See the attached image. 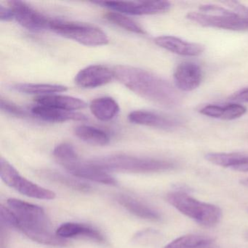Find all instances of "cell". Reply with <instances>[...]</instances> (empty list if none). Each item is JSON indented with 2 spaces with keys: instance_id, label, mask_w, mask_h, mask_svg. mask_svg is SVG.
<instances>
[{
  "instance_id": "obj_29",
  "label": "cell",
  "mask_w": 248,
  "mask_h": 248,
  "mask_svg": "<svg viewBox=\"0 0 248 248\" xmlns=\"http://www.w3.org/2000/svg\"><path fill=\"white\" fill-rule=\"evenodd\" d=\"M200 113L212 118L220 119L223 114V107L218 105L205 106L200 110Z\"/></svg>"
},
{
  "instance_id": "obj_27",
  "label": "cell",
  "mask_w": 248,
  "mask_h": 248,
  "mask_svg": "<svg viewBox=\"0 0 248 248\" xmlns=\"http://www.w3.org/2000/svg\"><path fill=\"white\" fill-rule=\"evenodd\" d=\"M247 112L246 107L238 104H229L223 107L220 120H233L242 117Z\"/></svg>"
},
{
  "instance_id": "obj_34",
  "label": "cell",
  "mask_w": 248,
  "mask_h": 248,
  "mask_svg": "<svg viewBox=\"0 0 248 248\" xmlns=\"http://www.w3.org/2000/svg\"><path fill=\"white\" fill-rule=\"evenodd\" d=\"M199 248H220L217 244L215 243L214 240L211 241V242H207V243L204 244L202 246L200 247Z\"/></svg>"
},
{
  "instance_id": "obj_22",
  "label": "cell",
  "mask_w": 248,
  "mask_h": 248,
  "mask_svg": "<svg viewBox=\"0 0 248 248\" xmlns=\"http://www.w3.org/2000/svg\"><path fill=\"white\" fill-rule=\"evenodd\" d=\"M40 176L45 179L48 180L51 182L57 183L62 185L66 186L69 188H72L77 191L82 192H89L91 190V186L89 184H86L83 181H79L76 178L67 176L60 172L55 171L44 170L40 172Z\"/></svg>"
},
{
  "instance_id": "obj_32",
  "label": "cell",
  "mask_w": 248,
  "mask_h": 248,
  "mask_svg": "<svg viewBox=\"0 0 248 248\" xmlns=\"http://www.w3.org/2000/svg\"><path fill=\"white\" fill-rule=\"evenodd\" d=\"M232 101L238 102L248 103V88L241 90L232 96Z\"/></svg>"
},
{
  "instance_id": "obj_33",
  "label": "cell",
  "mask_w": 248,
  "mask_h": 248,
  "mask_svg": "<svg viewBox=\"0 0 248 248\" xmlns=\"http://www.w3.org/2000/svg\"><path fill=\"white\" fill-rule=\"evenodd\" d=\"M6 228L5 225L1 223V248H7L8 245V233Z\"/></svg>"
},
{
  "instance_id": "obj_6",
  "label": "cell",
  "mask_w": 248,
  "mask_h": 248,
  "mask_svg": "<svg viewBox=\"0 0 248 248\" xmlns=\"http://www.w3.org/2000/svg\"><path fill=\"white\" fill-rule=\"evenodd\" d=\"M50 30L85 46H106L109 42L108 36L103 30L89 24L51 20Z\"/></svg>"
},
{
  "instance_id": "obj_28",
  "label": "cell",
  "mask_w": 248,
  "mask_h": 248,
  "mask_svg": "<svg viewBox=\"0 0 248 248\" xmlns=\"http://www.w3.org/2000/svg\"><path fill=\"white\" fill-rule=\"evenodd\" d=\"M0 107L2 111H5V113L11 115L16 116L17 117H24L27 115L26 111L21 107L3 98H1Z\"/></svg>"
},
{
  "instance_id": "obj_23",
  "label": "cell",
  "mask_w": 248,
  "mask_h": 248,
  "mask_svg": "<svg viewBox=\"0 0 248 248\" xmlns=\"http://www.w3.org/2000/svg\"><path fill=\"white\" fill-rule=\"evenodd\" d=\"M105 18L114 25L124 29L126 31L139 34H145L146 31L141 26L139 25L134 20L126 16L124 14L118 12L107 13Z\"/></svg>"
},
{
  "instance_id": "obj_14",
  "label": "cell",
  "mask_w": 248,
  "mask_h": 248,
  "mask_svg": "<svg viewBox=\"0 0 248 248\" xmlns=\"http://www.w3.org/2000/svg\"><path fill=\"white\" fill-rule=\"evenodd\" d=\"M128 120L133 124L163 130L173 128L178 124V122L174 119L148 110L132 111L129 114Z\"/></svg>"
},
{
  "instance_id": "obj_26",
  "label": "cell",
  "mask_w": 248,
  "mask_h": 248,
  "mask_svg": "<svg viewBox=\"0 0 248 248\" xmlns=\"http://www.w3.org/2000/svg\"><path fill=\"white\" fill-rule=\"evenodd\" d=\"M239 155L240 154L238 153H209L206 155L205 159L213 165L231 169Z\"/></svg>"
},
{
  "instance_id": "obj_30",
  "label": "cell",
  "mask_w": 248,
  "mask_h": 248,
  "mask_svg": "<svg viewBox=\"0 0 248 248\" xmlns=\"http://www.w3.org/2000/svg\"><path fill=\"white\" fill-rule=\"evenodd\" d=\"M231 169L239 172H248V156L241 155L236 163Z\"/></svg>"
},
{
  "instance_id": "obj_8",
  "label": "cell",
  "mask_w": 248,
  "mask_h": 248,
  "mask_svg": "<svg viewBox=\"0 0 248 248\" xmlns=\"http://www.w3.org/2000/svg\"><path fill=\"white\" fill-rule=\"evenodd\" d=\"M113 10L115 12L129 15H156L163 14L170 9L171 5L167 1H135V2H94Z\"/></svg>"
},
{
  "instance_id": "obj_19",
  "label": "cell",
  "mask_w": 248,
  "mask_h": 248,
  "mask_svg": "<svg viewBox=\"0 0 248 248\" xmlns=\"http://www.w3.org/2000/svg\"><path fill=\"white\" fill-rule=\"evenodd\" d=\"M90 109L94 117L100 121L108 122L117 117L120 108L114 98L101 97L95 98L91 103Z\"/></svg>"
},
{
  "instance_id": "obj_31",
  "label": "cell",
  "mask_w": 248,
  "mask_h": 248,
  "mask_svg": "<svg viewBox=\"0 0 248 248\" xmlns=\"http://www.w3.org/2000/svg\"><path fill=\"white\" fill-rule=\"evenodd\" d=\"M0 19L2 21H8L14 19V14L11 8L0 5Z\"/></svg>"
},
{
  "instance_id": "obj_3",
  "label": "cell",
  "mask_w": 248,
  "mask_h": 248,
  "mask_svg": "<svg viewBox=\"0 0 248 248\" xmlns=\"http://www.w3.org/2000/svg\"><path fill=\"white\" fill-rule=\"evenodd\" d=\"M228 8L201 5L197 12L188 13L187 19L204 27L230 31L248 30V8L234 1L223 2Z\"/></svg>"
},
{
  "instance_id": "obj_10",
  "label": "cell",
  "mask_w": 248,
  "mask_h": 248,
  "mask_svg": "<svg viewBox=\"0 0 248 248\" xmlns=\"http://www.w3.org/2000/svg\"><path fill=\"white\" fill-rule=\"evenodd\" d=\"M113 70L104 65H91L81 69L75 77V83L82 88L90 89L104 86L113 80Z\"/></svg>"
},
{
  "instance_id": "obj_17",
  "label": "cell",
  "mask_w": 248,
  "mask_h": 248,
  "mask_svg": "<svg viewBox=\"0 0 248 248\" xmlns=\"http://www.w3.org/2000/svg\"><path fill=\"white\" fill-rule=\"evenodd\" d=\"M34 101L40 105L47 106L69 111L82 109L87 106L86 103L80 98L56 94L37 96Z\"/></svg>"
},
{
  "instance_id": "obj_4",
  "label": "cell",
  "mask_w": 248,
  "mask_h": 248,
  "mask_svg": "<svg viewBox=\"0 0 248 248\" xmlns=\"http://www.w3.org/2000/svg\"><path fill=\"white\" fill-rule=\"evenodd\" d=\"M88 162L106 171L115 170L135 173L165 172L176 168V164L172 161L127 155H108L95 158Z\"/></svg>"
},
{
  "instance_id": "obj_1",
  "label": "cell",
  "mask_w": 248,
  "mask_h": 248,
  "mask_svg": "<svg viewBox=\"0 0 248 248\" xmlns=\"http://www.w3.org/2000/svg\"><path fill=\"white\" fill-rule=\"evenodd\" d=\"M114 78L129 90L154 104L173 108L181 103V96L168 81L140 68L120 65L113 69Z\"/></svg>"
},
{
  "instance_id": "obj_18",
  "label": "cell",
  "mask_w": 248,
  "mask_h": 248,
  "mask_svg": "<svg viewBox=\"0 0 248 248\" xmlns=\"http://www.w3.org/2000/svg\"><path fill=\"white\" fill-rule=\"evenodd\" d=\"M116 200L127 211L140 218L154 221L160 220L162 218L159 212L130 196L120 194L116 197Z\"/></svg>"
},
{
  "instance_id": "obj_5",
  "label": "cell",
  "mask_w": 248,
  "mask_h": 248,
  "mask_svg": "<svg viewBox=\"0 0 248 248\" xmlns=\"http://www.w3.org/2000/svg\"><path fill=\"white\" fill-rule=\"evenodd\" d=\"M168 203L201 226L211 228L221 220L222 211L214 204L193 198L183 191H175L166 196Z\"/></svg>"
},
{
  "instance_id": "obj_13",
  "label": "cell",
  "mask_w": 248,
  "mask_h": 248,
  "mask_svg": "<svg viewBox=\"0 0 248 248\" xmlns=\"http://www.w3.org/2000/svg\"><path fill=\"white\" fill-rule=\"evenodd\" d=\"M156 46L171 53L183 56H197L204 52V46L190 43L173 36H160L155 39Z\"/></svg>"
},
{
  "instance_id": "obj_21",
  "label": "cell",
  "mask_w": 248,
  "mask_h": 248,
  "mask_svg": "<svg viewBox=\"0 0 248 248\" xmlns=\"http://www.w3.org/2000/svg\"><path fill=\"white\" fill-rule=\"evenodd\" d=\"M12 89L17 92L31 95H53L67 91V87L54 84L18 83L13 85Z\"/></svg>"
},
{
  "instance_id": "obj_9",
  "label": "cell",
  "mask_w": 248,
  "mask_h": 248,
  "mask_svg": "<svg viewBox=\"0 0 248 248\" xmlns=\"http://www.w3.org/2000/svg\"><path fill=\"white\" fill-rule=\"evenodd\" d=\"M14 19L24 28L32 31H42L50 29L51 20L21 1L8 2Z\"/></svg>"
},
{
  "instance_id": "obj_11",
  "label": "cell",
  "mask_w": 248,
  "mask_h": 248,
  "mask_svg": "<svg viewBox=\"0 0 248 248\" xmlns=\"http://www.w3.org/2000/svg\"><path fill=\"white\" fill-rule=\"evenodd\" d=\"M173 79L178 90L189 92L200 86L202 79V72L197 63L184 62L177 66L174 72Z\"/></svg>"
},
{
  "instance_id": "obj_15",
  "label": "cell",
  "mask_w": 248,
  "mask_h": 248,
  "mask_svg": "<svg viewBox=\"0 0 248 248\" xmlns=\"http://www.w3.org/2000/svg\"><path fill=\"white\" fill-rule=\"evenodd\" d=\"M31 112L37 118L49 123H64L67 121H85L86 116L76 111H66L54 107L37 104L31 108Z\"/></svg>"
},
{
  "instance_id": "obj_36",
  "label": "cell",
  "mask_w": 248,
  "mask_h": 248,
  "mask_svg": "<svg viewBox=\"0 0 248 248\" xmlns=\"http://www.w3.org/2000/svg\"><path fill=\"white\" fill-rule=\"evenodd\" d=\"M245 238H246L247 240H248V232H247V233H245Z\"/></svg>"
},
{
  "instance_id": "obj_2",
  "label": "cell",
  "mask_w": 248,
  "mask_h": 248,
  "mask_svg": "<svg viewBox=\"0 0 248 248\" xmlns=\"http://www.w3.org/2000/svg\"><path fill=\"white\" fill-rule=\"evenodd\" d=\"M16 217V229L39 243L52 246H64L66 242L52 230L51 223L44 209L17 199L7 202Z\"/></svg>"
},
{
  "instance_id": "obj_25",
  "label": "cell",
  "mask_w": 248,
  "mask_h": 248,
  "mask_svg": "<svg viewBox=\"0 0 248 248\" xmlns=\"http://www.w3.org/2000/svg\"><path fill=\"white\" fill-rule=\"evenodd\" d=\"M53 156L63 168L79 158L75 147L68 143L58 145L53 150Z\"/></svg>"
},
{
  "instance_id": "obj_16",
  "label": "cell",
  "mask_w": 248,
  "mask_h": 248,
  "mask_svg": "<svg viewBox=\"0 0 248 248\" xmlns=\"http://www.w3.org/2000/svg\"><path fill=\"white\" fill-rule=\"evenodd\" d=\"M56 234L62 239L85 237L98 242L104 241V236L97 229L87 225L78 223H66L56 230Z\"/></svg>"
},
{
  "instance_id": "obj_35",
  "label": "cell",
  "mask_w": 248,
  "mask_h": 248,
  "mask_svg": "<svg viewBox=\"0 0 248 248\" xmlns=\"http://www.w3.org/2000/svg\"><path fill=\"white\" fill-rule=\"evenodd\" d=\"M241 184H242V185L248 187V178H247V179L242 180V181H241Z\"/></svg>"
},
{
  "instance_id": "obj_7",
  "label": "cell",
  "mask_w": 248,
  "mask_h": 248,
  "mask_svg": "<svg viewBox=\"0 0 248 248\" xmlns=\"http://www.w3.org/2000/svg\"><path fill=\"white\" fill-rule=\"evenodd\" d=\"M0 175L2 181L23 195L39 200H51L56 198L54 191L40 186L21 176L17 170L3 157L0 159Z\"/></svg>"
},
{
  "instance_id": "obj_24",
  "label": "cell",
  "mask_w": 248,
  "mask_h": 248,
  "mask_svg": "<svg viewBox=\"0 0 248 248\" xmlns=\"http://www.w3.org/2000/svg\"><path fill=\"white\" fill-rule=\"evenodd\" d=\"M213 240V238L204 235H184L177 238L164 248H199Z\"/></svg>"
},
{
  "instance_id": "obj_20",
  "label": "cell",
  "mask_w": 248,
  "mask_h": 248,
  "mask_svg": "<svg viewBox=\"0 0 248 248\" xmlns=\"http://www.w3.org/2000/svg\"><path fill=\"white\" fill-rule=\"evenodd\" d=\"M75 134L78 139L94 146H106L110 141V137L104 130L93 126H78L75 128Z\"/></svg>"
},
{
  "instance_id": "obj_12",
  "label": "cell",
  "mask_w": 248,
  "mask_h": 248,
  "mask_svg": "<svg viewBox=\"0 0 248 248\" xmlns=\"http://www.w3.org/2000/svg\"><path fill=\"white\" fill-rule=\"evenodd\" d=\"M64 168L72 175L78 178H85L90 181L108 185L116 184V180L114 177L109 175L107 171L97 168L89 162H82L79 158Z\"/></svg>"
}]
</instances>
